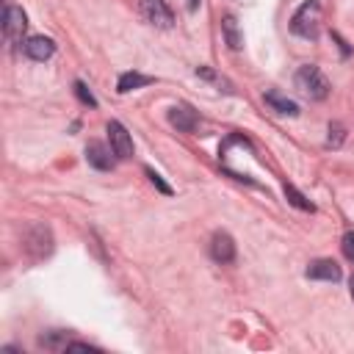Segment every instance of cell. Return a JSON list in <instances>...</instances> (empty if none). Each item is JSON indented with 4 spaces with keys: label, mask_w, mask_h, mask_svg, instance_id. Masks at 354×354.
<instances>
[{
    "label": "cell",
    "mask_w": 354,
    "mask_h": 354,
    "mask_svg": "<svg viewBox=\"0 0 354 354\" xmlns=\"http://www.w3.org/2000/svg\"><path fill=\"white\" fill-rule=\"evenodd\" d=\"M343 138H346V130H343V125H337V122H332V125H329V138H326V144L337 149V147L343 144Z\"/></svg>",
    "instance_id": "cell-18"
},
{
    "label": "cell",
    "mask_w": 354,
    "mask_h": 354,
    "mask_svg": "<svg viewBox=\"0 0 354 354\" xmlns=\"http://www.w3.org/2000/svg\"><path fill=\"white\" fill-rule=\"evenodd\" d=\"M266 103H269L277 114H288V116H296V114H299V105H296L293 100L277 94V92H266Z\"/></svg>",
    "instance_id": "cell-14"
},
{
    "label": "cell",
    "mask_w": 354,
    "mask_h": 354,
    "mask_svg": "<svg viewBox=\"0 0 354 354\" xmlns=\"http://www.w3.org/2000/svg\"><path fill=\"white\" fill-rule=\"evenodd\" d=\"M25 28H28L25 12L9 3V6H6V12H3V37H6V42H9V45H17V42H23V34H25Z\"/></svg>",
    "instance_id": "cell-6"
},
{
    "label": "cell",
    "mask_w": 354,
    "mask_h": 354,
    "mask_svg": "<svg viewBox=\"0 0 354 354\" xmlns=\"http://www.w3.org/2000/svg\"><path fill=\"white\" fill-rule=\"evenodd\" d=\"M141 17L149 25L163 28V31H169L174 25V12L169 9L166 0H141Z\"/></svg>",
    "instance_id": "cell-3"
},
{
    "label": "cell",
    "mask_w": 354,
    "mask_h": 354,
    "mask_svg": "<svg viewBox=\"0 0 354 354\" xmlns=\"http://www.w3.org/2000/svg\"><path fill=\"white\" fill-rule=\"evenodd\" d=\"M144 171H147V177H149V183H152V186H155L160 194H171V186H166V183H163V177H160L155 169H149V166H147Z\"/></svg>",
    "instance_id": "cell-19"
},
{
    "label": "cell",
    "mask_w": 354,
    "mask_h": 354,
    "mask_svg": "<svg viewBox=\"0 0 354 354\" xmlns=\"http://www.w3.org/2000/svg\"><path fill=\"white\" fill-rule=\"evenodd\" d=\"M86 160H89V166H94L100 171H108L114 166V149L105 147L103 141H89L86 144Z\"/></svg>",
    "instance_id": "cell-10"
},
{
    "label": "cell",
    "mask_w": 354,
    "mask_h": 354,
    "mask_svg": "<svg viewBox=\"0 0 354 354\" xmlns=\"http://www.w3.org/2000/svg\"><path fill=\"white\" fill-rule=\"evenodd\" d=\"M222 34H225V42H227L230 50H241L244 48V34H241V25H238V20L233 14H227L222 20Z\"/></svg>",
    "instance_id": "cell-13"
},
{
    "label": "cell",
    "mask_w": 354,
    "mask_h": 354,
    "mask_svg": "<svg viewBox=\"0 0 354 354\" xmlns=\"http://www.w3.org/2000/svg\"><path fill=\"white\" fill-rule=\"evenodd\" d=\"M169 122L180 133H194L197 125H200V116H197V111L191 105H171L169 108Z\"/></svg>",
    "instance_id": "cell-7"
},
{
    "label": "cell",
    "mask_w": 354,
    "mask_h": 354,
    "mask_svg": "<svg viewBox=\"0 0 354 354\" xmlns=\"http://www.w3.org/2000/svg\"><path fill=\"white\" fill-rule=\"evenodd\" d=\"M282 191H285V197H288V202H291L293 208H299V211H310V214L315 211V205H313V202H310V200H307V197H304L293 183H285V186H282Z\"/></svg>",
    "instance_id": "cell-15"
},
{
    "label": "cell",
    "mask_w": 354,
    "mask_h": 354,
    "mask_svg": "<svg viewBox=\"0 0 354 354\" xmlns=\"http://www.w3.org/2000/svg\"><path fill=\"white\" fill-rule=\"evenodd\" d=\"M23 50H25V56L34 59V61H48V59L56 53V42H53L50 37H28V39L23 42Z\"/></svg>",
    "instance_id": "cell-9"
},
{
    "label": "cell",
    "mask_w": 354,
    "mask_h": 354,
    "mask_svg": "<svg viewBox=\"0 0 354 354\" xmlns=\"http://www.w3.org/2000/svg\"><path fill=\"white\" fill-rule=\"evenodd\" d=\"M25 249H28L37 260L48 258V255L53 252V233H50V227L34 225V227L28 230V236H25Z\"/></svg>",
    "instance_id": "cell-5"
},
{
    "label": "cell",
    "mask_w": 354,
    "mask_h": 354,
    "mask_svg": "<svg viewBox=\"0 0 354 354\" xmlns=\"http://www.w3.org/2000/svg\"><path fill=\"white\" fill-rule=\"evenodd\" d=\"M75 94H78V100H81L83 105H89V108H97V100H94V94L89 92V86H86L83 81H78V83H75Z\"/></svg>",
    "instance_id": "cell-17"
},
{
    "label": "cell",
    "mask_w": 354,
    "mask_h": 354,
    "mask_svg": "<svg viewBox=\"0 0 354 354\" xmlns=\"http://www.w3.org/2000/svg\"><path fill=\"white\" fill-rule=\"evenodd\" d=\"M67 343H70V337H64V332H50V335H42L39 337V346L56 348V351H67Z\"/></svg>",
    "instance_id": "cell-16"
},
{
    "label": "cell",
    "mask_w": 354,
    "mask_h": 354,
    "mask_svg": "<svg viewBox=\"0 0 354 354\" xmlns=\"http://www.w3.org/2000/svg\"><path fill=\"white\" fill-rule=\"evenodd\" d=\"M293 83H296V89L307 97V100H326L329 97V81L321 75V70L315 67V64H304V67H299L296 70V75H293Z\"/></svg>",
    "instance_id": "cell-2"
},
{
    "label": "cell",
    "mask_w": 354,
    "mask_h": 354,
    "mask_svg": "<svg viewBox=\"0 0 354 354\" xmlns=\"http://www.w3.org/2000/svg\"><path fill=\"white\" fill-rule=\"evenodd\" d=\"M304 274H307V280H324V282H340V277H343L340 266L335 260H329V258L313 260Z\"/></svg>",
    "instance_id": "cell-8"
},
{
    "label": "cell",
    "mask_w": 354,
    "mask_h": 354,
    "mask_svg": "<svg viewBox=\"0 0 354 354\" xmlns=\"http://www.w3.org/2000/svg\"><path fill=\"white\" fill-rule=\"evenodd\" d=\"M348 288H351V299H354V277H351V285Z\"/></svg>",
    "instance_id": "cell-22"
},
{
    "label": "cell",
    "mask_w": 354,
    "mask_h": 354,
    "mask_svg": "<svg viewBox=\"0 0 354 354\" xmlns=\"http://www.w3.org/2000/svg\"><path fill=\"white\" fill-rule=\"evenodd\" d=\"M340 249H343L346 260H351V263H354V233H346V236H343V241H340Z\"/></svg>",
    "instance_id": "cell-20"
},
{
    "label": "cell",
    "mask_w": 354,
    "mask_h": 354,
    "mask_svg": "<svg viewBox=\"0 0 354 354\" xmlns=\"http://www.w3.org/2000/svg\"><path fill=\"white\" fill-rule=\"evenodd\" d=\"M105 130H108V144H111L114 155H116L119 160H127V158L133 155V138H130L127 127H125L122 122L111 119V122L105 125Z\"/></svg>",
    "instance_id": "cell-4"
},
{
    "label": "cell",
    "mask_w": 354,
    "mask_h": 354,
    "mask_svg": "<svg viewBox=\"0 0 354 354\" xmlns=\"http://www.w3.org/2000/svg\"><path fill=\"white\" fill-rule=\"evenodd\" d=\"M318 25H321V0H304L291 17V31L302 39H318Z\"/></svg>",
    "instance_id": "cell-1"
},
{
    "label": "cell",
    "mask_w": 354,
    "mask_h": 354,
    "mask_svg": "<svg viewBox=\"0 0 354 354\" xmlns=\"http://www.w3.org/2000/svg\"><path fill=\"white\" fill-rule=\"evenodd\" d=\"M197 9H200V0H189V12H191V14H194V12H197Z\"/></svg>",
    "instance_id": "cell-21"
},
{
    "label": "cell",
    "mask_w": 354,
    "mask_h": 354,
    "mask_svg": "<svg viewBox=\"0 0 354 354\" xmlns=\"http://www.w3.org/2000/svg\"><path fill=\"white\" fill-rule=\"evenodd\" d=\"M211 258L216 263H233L236 260V241L227 233H216L211 238Z\"/></svg>",
    "instance_id": "cell-11"
},
{
    "label": "cell",
    "mask_w": 354,
    "mask_h": 354,
    "mask_svg": "<svg viewBox=\"0 0 354 354\" xmlns=\"http://www.w3.org/2000/svg\"><path fill=\"white\" fill-rule=\"evenodd\" d=\"M149 83H155V78H152V75H141V72H122V75H119V81H116V92H119V94H127V92L144 89V86H149Z\"/></svg>",
    "instance_id": "cell-12"
}]
</instances>
